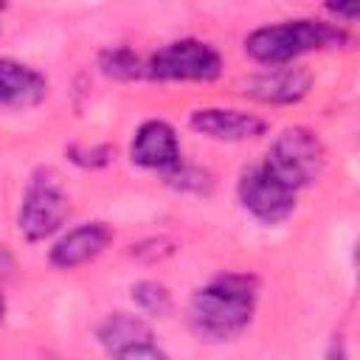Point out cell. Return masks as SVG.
I'll use <instances>...</instances> for the list:
<instances>
[{
	"mask_svg": "<svg viewBox=\"0 0 360 360\" xmlns=\"http://www.w3.org/2000/svg\"><path fill=\"white\" fill-rule=\"evenodd\" d=\"M236 200L262 225H281L292 217L298 205V191H292L264 160H256L239 172Z\"/></svg>",
	"mask_w": 360,
	"mask_h": 360,
	"instance_id": "6",
	"label": "cell"
},
{
	"mask_svg": "<svg viewBox=\"0 0 360 360\" xmlns=\"http://www.w3.org/2000/svg\"><path fill=\"white\" fill-rule=\"evenodd\" d=\"M188 127L219 143H242L267 132V121L262 115L236 107H197L188 112Z\"/></svg>",
	"mask_w": 360,
	"mask_h": 360,
	"instance_id": "10",
	"label": "cell"
},
{
	"mask_svg": "<svg viewBox=\"0 0 360 360\" xmlns=\"http://www.w3.org/2000/svg\"><path fill=\"white\" fill-rule=\"evenodd\" d=\"M346 42L349 34L340 22L318 20V17H295L253 28L245 37V53L262 68H276V65H295V59L307 53L340 48Z\"/></svg>",
	"mask_w": 360,
	"mask_h": 360,
	"instance_id": "2",
	"label": "cell"
},
{
	"mask_svg": "<svg viewBox=\"0 0 360 360\" xmlns=\"http://www.w3.org/2000/svg\"><path fill=\"white\" fill-rule=\"evenodd\" d=\"M222 53L197 37L160 45L143 59V79L152 82H214L222 73Z\"/></svg>",
	"mask_w": 360,
	"mask_h": 360,
	"instance_id": "5",
	"label": "cell"
},
{
	"mask_svg": "<svg viewBox=\"0 0 360 360\" xmlns=\"http://www.w3.org/2000/svg\"><path fill=\"white\" fill-rule=\"evenodd\" d=\"M259 304V278L253 273L225 270L197 287L186 307L188 329L208 343H228L248 332Z\"/></svg>",
	"mask_w": 360,
	"mask_h": 360,
	"instance_id": "1",
	"label": "cell"
},
{
	"mask_svg": "<svg viewBox=\"0 0 360 360\" xmlns=\"http://www.w3.org/2000/svg\"><path fill=\"white\" fill-rule=\"evenodd\" d=\"M163 180H166L169 186L180 188V191H197V194H202V191L211 188V174L202 172V169H197V166H188V163H183L177 172H172V174L163 177Z\"/></svg>",
	"mask_w": 360,
	"mask_h": 360,
	"instance_id": "15",
	"label": "cell"
},
{
	"mask_svg": "<svg viewBox=\"0 0 360 360\" xmlns=\"http://www.w3.org/2000/svg\"><path fill=\"white\" fill-rule=\"evenodd\" d=\"M129 160L138 169L158 172V174L169 177L172 172H177L186 163L177 129L163 118L141 121L129 141Z\"/></svg>",
	"mask_w": 360,
	"mask_h": 360,
	"instance_id": "7",
	"label": "cell"
},
{
	"mask_svg": "<svg viewBox=\"0 0 360 360\" xmlns=\"http://www.w3.org/2000/svg\"><path fill=\"white\" fill-rule=\"evenodd\" d=\"M6 309H8V301H6V292H3V287H0V321L6 318Z\"/></svg>",
	"mask_w": 360,
	"mask_h": 360,
	"instance_id": "18",
	"label": "cell"
},
{
	"mask_svg": "<svg viewBox=\"0 0 360 360\" xmlns=\"http://www.w3.org/2000/svg\"><path fill=\"white\" fill-rule=\"evenodd\" d=\"M3 11H6V6H3V3H0V14H3Z\"/></svg>",
	"mask_w": 360,
	"mask_h": 360,
	"instance_id": "19",
	"label": "cell"
},
{
	"mask_svg": "<svg viewBox=\"0 0 360 360\" xmlns=\"http://www.w3.org/2000/svg\"><path fill=\"white\" fill-rule=\"evenodd\" d=\"M323 360H352V354H349V346H346L343 335H335V338L329 340V346H326V354H323Z\"/></svg>",
	"mask_w": 360,
	"mask_h": 360,
	"instance_id": "16",
	"label": "cell"
},
{
	"mask_svg": "<svg viewBox=\"0 0 360 360\" xmlns=\"http://www.w3.org/2000/svg\"><path fill=\"white\" fill-rule=\"evenodd\" d=\"M110 360H172V357L155 343V332H152V335H143V338L127 343L124 349L112 352Z\"/></svg>",
	"mask_w": 360,
	"mask_h": 360,
	"instance_id": "14",
	"label": "cell"
},
{
	"mask_svg": "<svg viewBox=\"0 0 360 360\" xmlns=\"http://www.w3.org/2000/svg\"><path fill=\"white\" fill-rule=\"evenodd\" d=\"M48 96V79L28 62L0 56V107H37Z\"/></svg>",
	"mask_w": 360,
	"mask_h": 360,
	"instance_id": "11",
	"label": "cell"
},
{
	"mask_svg": "<svg viewBox=\"0 0 360 360\" xmlns=\"http://www.w3.org/2000/svg\"><path fill=\"white\" fill-rule=\"evenodd\" d=\"M292 191H301L321 180L326 169V149L318 132L309 127H284L267 146L262 158Z\"/></svg>",
	"mask_w": 360,
	"mask_h": 360,
	"instance_id": "4",
	"label": "cell"
},
{
	"mask_svg": "<svg viewBox=\"0 0 360 360\" xmlns=\"http://www.w3.org/2000/svg\"><path fill=\"white\" fill-rule=\"evenodd\" d=\"M312 87V73L304 65L259 68L239 82V93L259 104H295Z\"/></svg>",
	"mask_w": 360,
	"mask_h": 360,
	"instance_id": "8",
	"label": "cell"
},
{
	"mask_svg": "<svg viewBox=\"0 0 360 360\" xmlns=\"http://www.w3.org/2000/svg\"><path fill=\"white\" fill-rule=\"evenodd\" d=\"M98 68L104 76L118 79V82H132V79H143V59L127 48V45H112L104 48L98 53Z\"/></svg>",
	"mask_w": 360,
	"mask_h": 360,
	"instance_id": "13",
	"label": "cell"
},
{
	"mask_svg": "<svg viewBox=\"0 0 360 360\" xmlns=\"http://www.w3.org/2000/svg\"><path fill=\"white\" fill-rule=\"evenodd\" d=\"M70 217V197L53 169H37L20 197L17 231L25 242H42L53 233H62Z\"/></svg>",
	"mask_w": 360,
	"mask_h": 360,
	"instance_id": "3",
	"label": "cell"
},
{
	"mask_svg": "<svg viewBox=\"0 0 360 360\" xmlns=\"http://www.w3.org/2000/svg\"><path fill=\"white\" fill-rule=\"evenodd\" d=\"M326 11L335 17L332 22H338V20H343L340 25H349V22H354V17L360 14V6H326Z\"/></svg>",
	"mask_w": 360,
	"mask_h": 360,
	"instance_id": "17",
	"label": "cell"
},
{
	"mask_svg": "<svg viewBox=\"0 0 360 360\" xmlns=\"http://www.w3.org/2000/svg\"><path fill=\"white\" fill-rule=\"evenodd\" d=\"M112 239H115V233L107 222H101V219L79 222L53 239V245L48 248V262L56 270L84 267V264L96 262L112 245Z\"/></svg>",
	"mask_w": 360,
	"mask_h": 360,
	"instance_id": "9",
	"label": "cell"
},
{
	"mask_svg": "<svg viewBox=\"0 0 360 360\" xmlns=\"http://www.w3.org/2000/svg\"><path fill=\"white\" fill-rule=\"evenodd\" d=\"M129 298L135 304V309L146 318H169L174 312V298L172 290L163 281L155 278H141L129 287Z\"/></svg>",
	"mask_w": 360,
	"mask_h": 360,
	"instance_id": "12",
	"label": "cell"
}]
</instances>
